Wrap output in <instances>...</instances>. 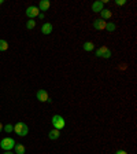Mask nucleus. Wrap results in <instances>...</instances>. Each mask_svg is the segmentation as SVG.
I'll use <instances>...</instances> for the list:
<instances>
[{
  "mask_svg": "<svg viewBox=\"0 0 137 154\" xmlns=\"http://www.w3.org/2000/svg\"><path fill=\"white\" fill-rule=\"evenodd\" d=\"M115 4H117V6H125V4H126V0H115Z\"/></svg>",
  "mask_w": 137,
  "mask_h": 154,
  "instance_id": "obj_19",
  "label": "nucleus"
},
{
  "mask_svg": "<svg viewBox=\"0 0 137 154\" xmlns=\"http://www.w3.org/2000/svg\"><path fill=\"white\" fill-rule=\"evenodd\" d=\"M59 136H60V131L59 129H51L49 131V134H48V138L51 139V140H56V139H59Z\"/></svg>",
  "mask_w": 137,
  "mask_h": 154,
  "instance_id": "obj_12",
  "label": "nucleus"
},
{
  "mask_svg": "<svg viewBox=\"0 0 137 154\" xmlns=\"http://www.w3.org/2000/svg\"><path fill=\"white\" fill-rule=\"evenodd\" d=\"M106 29H107V32H114V30L117 29V26H115V23H112V22H107Z\"/></svg>",
  "mask_w": 137,
  "mask_h": 154,
  "instance_id": "obj_16",
  "label": "nucleus"
},
{
  "mask_svg": "<svg viewBox=\"0 0 137 154\" xmlns=\"http://www.w3.org/2000/svg\"><path fill=\"white\" fill-rule=\"evenodd\" d=\"M3 154H14V153H13V151H4Z\"/></svg>",
  "mask_w": 137,
  "mask_h": 154,
  "instance_id": "obj_23",
  "label": "nucleus"
},
{
  "mask_svg": "<svg viewBox=\"0 0 137 154\" xmlns=\"http://www.w3.org/2000/svg\"><path fill=\"white\" fill-rule=\"evenodd\" d=\"M103 8H104L103 2H95V3L92 4V11H93V13H100Z\"/></svg>",
  "mask_w": 137,
  "mask_h": 154,
  "instance_id": "obj_10",
  "label": "nucleus"
},
{
  "mask_svg": "<svg viewBox=\"0 0 137 154\" xmlns=\"http://www.w3.org/2000/svg\"><path fill=\"white\" fill-rule=\"evenodd\" d=\"M41 32H42V35H45V36L51 35V33H52V23L45 22V23H44V25L41 26Z\"/></svg>",
  "mask_w": 137,
  "mask_h": 154,
  "instance_id": "obj_8",
  "label": "nucleus"
},
{
  "mask_svg": "<svg viewBox=\"0 0 137 154\" xmlns=\"http://www.w3.org/2000/svg\"><path fill=\"white\" fill-rule=\"evenodd\" d=\"M115 154H127L125 150H118V151H115Z\"/></svg>",
  "mask_w": 137,
  "mask_h": 154,
  "instance_id": "obj_20",
  "label": "nucleus"
},
{
  "mask_svg": "<svg viewBox=\"0 0 137 154\" xmlns=\"http://www.w3.org/2000/svg\"><path fill=\"white\" fill-rule=\"evenodd\" d=\"M8 50V43L6 41V40H0V51H7Z\"/></svg>",
  "mask_w": 137,
  "mask_h": 154,
  "instance_id": "obj_15",
  "label": "nucleus"
},
{
  "mask_svg": "<svg viewBox=\"0 0 137 154\" xmlns=\"http://www.w3.org/2000/svg\"><path fill=\"white\" fill-rule=\"evenodd\" d=\"M34 26H36V21L34 20H29L26 22V29H34Z\"/></svg>",
  "mask_w": 137,
  "mask_h": 154,
  "instance_id": "obj_17",
  "label": "nucleus"
},
{
  "mask_svg": "<svg viewBox=\"0 0 137 154\" xmlns=\"http://www.w3.org/2000/svg\"><path fill=\"white\" fill-rule=\"evenodd\" d=\"M51 7V2L49 0H41L39 3V10L40 11H47Z\"/></svg>",
  "mask_w": 137,
  "mask_h": 154,
  "instance_id": "obj_9",
  "label": "nucleus"
},
{
  "mask_svg": "<svg viewBox=\"0 0 137 154\" xmlns=\"http://www.w3.org/2000/svg\"><path fill=\"white\" fill-rule=\"evenodd\" d=\"M3 131V124H1V121H0V132Z\"/></svg>",
  "mask_w": 137,
  "mask_h": 154,
  "instance_id": "obj_22",
  "label": "nucleus"
},
{
  "mask_svg": "<svg viewBox=\"0 0 137 154\" xmlns=\"http://www.w3.org/2000/svg\"><path fill=\"white\" fill-rule=\"evenodd\" d=\"M1 3H3V0H0V4H1Z\"/></svg>",
  "mask_w": 137,
  "mask_h": 154,
  "instance_id": "obj_24",
  "label": "nucleus"
},
{
  "mask_svg": "<svg viewBox=\"0 0 137 154\" xmlns=\"http://www.w3.org/2000/svg\"><path fill=\"white\" fill-rule=\"evenodd\" d=\"M39 14H40V10H39V7H36V6H30L26 8V15L29 17V20H33V18L39 17Z\"/></svg>",
  "mask_w": 137,
  "mask_h": 154,
  "instance_id": "obj_5",
  "label": "nucleus"
},
{
  "mask_svg": "<svg viewBox=\"0 0 137 154\" xmlns=\"http://www.w3.org/2000/svg\"><path fill=\"white\" fill-rule=\"evenodd\" d=\"M82 48H84L85 51L91 53V51H93V50H95V44H93L92 41H86V43L84 44V46H82Z\"/></svg>",
  "mask_w": 137,
  "mask_h": 154,
  "instance_id": "obj_14",
  "label": "nucleus"
},
{
  "mask_svg": "<svg viewBox=\"0 0 137 154\" xmlns=\"http://www.w3.org/2000/svg\"><path fill=\"white\" fill-rule=\"evenodd\" d=\"M66 125V121H65V118L62 117V116H59V114H55L52 117V127L55 128V129H63Z\"/></svg>",
  "mask_w": 137,
  "mask_h": 154,
  "instance_id": "obj_3",
  "label": "nucleus"
},
{
  "mask_svg": "<svg viewBox=\"0 0 137 154\" xmlns=\"http://www.w3.org/2000/svg\"><path fill=\"white\" fill-rule=\"evenodd\" d=\"M3 129H4L6 132H8V134H10V132H14V125L6 124V125H3Z\"/></svg>",
  "mask_w": 137,
  "mask_h": 154,
  "instance_id": "obj_18",
  "label": "nucleus"
},
{
  "mask_svg": "<svg viewBox=\"0 0 137 154\" xmlns=\"http://www.w3.org/2000/svg\"><path fill=\"white\" fill-rule=\"evenodd\" d=\"M96 56H99V58H104V59L111 58V50L107 48L106 46L99 47V48L96 50Z\"/></svg>",
  "mask_w": 137,
  "mask_h": 154,
  "instance_id": "obj_4",
  "label": "nucleus"
},
{
  "mask_svg": "<svg viewBox=\"0 0 137 154\" xmlns=\"http://www.w3.org/2000/svg\"><path fill=\"white\" fill-rule=\"evenodd\" d=\"M28 132H29V127H28V124H25V122L19 121L14 125V134L18 135V136H26Z\"/></svg>",
  "mask_w": 137,
  "mask_h": 154,
  "instance_id": "obj_1",
  "label": "nucleus"
},
{
  "mask_svg": "<svg viewBox=\"0 0 137 154\" xmlns=\"http://www.w3.org/2000/svg\"><path fill=\"white\" fill-rule=\"evenodd\" d=\"M106 25H107V21H103L101 18L93 21V29H96V30H104Z\"/></svg>",
  "mask_w": 137,
  "mask_h": 154,
  "instance_id": "obj_6",
  "label": "nucleus"
},
{
  "mask_svg": "<svg viewBox=\"0 0 137 154\" xmlns=\"http://www.w3.org/2000/svg\"><path fill=\"white\" fill-rule=\"evenodd\" d=\"M39 18H41V20H42V18H44V14L40 13V14H39Z\"/></svg>",
  "mask_w": 137,
  "mask_h": 154,
  "instance_id": "obj_21",
  "label": "nucleus"
},
{
  "mask_svg": "<svg viewBox=\"0 0 137 154\" xmlns=\"http://www.w3.org/2000/svg\"><path fill=\"white\" fill-rule=\"evenodd\" d=\"M14 146H15V140L13 138H4L0 142V147L4 151H11L14 149Z\"/></svg>",
  "mask_w": 137,
  "mask_h": 154,
  "instance_id": "obj_2",
  "label": "nucleus"
},
{
  "mask_svg": "<svg viewBox=\"0 0 137 154\" xmlns=\"http://www.w3.org/2000/svg\"><path fill=\"white\" fill-rule=\"evenodd\" d=\"M100 15H101V20L103 21H107L112 17V13H111V10H108V8H103V10L100 11Z\"/></svg>",
  "mask_w": 137,
  "mask_h": 154,
  "instance_id": "obj_11",
  "label": "nucleus"
},
{
  "mask_svg": "<svg viewBox=\"0 0 137 154\" xmlns=\"http://www.w3.org/2000/svg\"><path fill=\"white\" fill-rule=\"evenodd\" d=\"M14 150H15V154H25V146L19 144V143H15Z\"/></svg>",
  "mask_w": 137,
  "mask_h": 154,
  "instance_id": "obj_13",
  "label": "nucleus"
},
{
  "mask_svg": "<svg viewBox=\"0 0 137 154\" xmlns=\"http://www.w3.org/2000/svg\"><path fill=\"white\" fill-rule=\"evenodd\" d=\"M37 99H39L40 102H47L49 99V95H48V92L45 91V89H39L36 94Z\"/></svg>",
  "mask_w": 137,
  "mask_h": 154,
  "instance_id": "obj_7",
  "label": "nucleus"
}]
</instances>
